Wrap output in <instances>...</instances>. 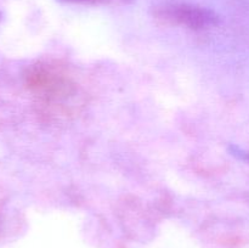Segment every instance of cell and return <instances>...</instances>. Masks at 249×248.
Returning <instances> with one entry per match:
<instances>
[{"label":"cell","instance_id":"6da1fadb","mask_svg":"<svg viewBox=\"0 0 249 248\" xmlns=\"http://www.w3.org/2000/svg\"><path fill=\"white\" fill-rule=\"evenodd\" d=\"M71 1H83V2H99V1H105V0H71Z\"/></svg>","mask_w":249,"mask_h":248}]
</instances>
